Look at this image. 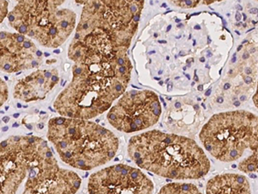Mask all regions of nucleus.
<instances>
[{"instance_id":"nucleus-25","label":"nucleus","mask_w":258,"mask_h":194,"mask_svg":"<svg viewBox=\"0 0 258 194\" xmlns=\"http://www.w3.org/2000/svg\"><path fill=\"white\" fill-rule=\"evenodd\" d=\"M203 85H199V86H198V90H199V91H202V90H203Z\"/></svg>"},{"instance_id":"nucleus-22","label":"nucleus","mask_w":258,"mask_h":194,"mask_svg":"<svg viewBox=\"0 0 258 194\" xmlns=\"http://www.w3.org/2000/svg\"><path fill=\"white\" fill-rule=\"evenodd\" d=\"M248 57H249V55H248V54H247V53L243 54V59H246V58H248Z\"/></svg>"},{"instance_id":"nucleus-8","label":"nucleus","mask_w":258,"mask_h":194,"mask_svg":"<svg viewBox=\"0 0 258 194\" xmlns=\"http://www.w3.org/2000/svg\"><path fill=\"white\" fill-rule=\"evenodd\" d=\"M161 113V103L154 91L130 90L109 109L107 119L114 129L129 134L155 125Z\"/></svg>"},{"instance_id":"nucleus-16","label":"nucleus","mask_w":258,"mask_h":194,"mask_svg":"<svg viewBox=\"0 0 258 194\" xmlns=\"http://www.w3.org/2000/svg\"><path fill=\"white\" fill-rule=\"evenodd\" d=\"M172 3L181 8H192L199 5V1H173Z\"/></svg>"},{"instance_id":"nucleus-7","label":"nucleus","mask_w":258,"mask_h":194,"mask_svg":"<svg viewBox=\"0 0 258 194\" xmlns=\"http://www.w3.org/2000/svg\"><path fill=\"white\" fill-rule=\"evenodd\" d=\"M55 159L44 139L13 135L1 142V194H16L25 178L36 168Z\"/></svg>"},{"instance_id":"nucleus-20","label":"nucleus","mask_w":258,"mask_h":194,"mask_svg":"<svg viewBox=\"0 0 258 194\" xmlns=\"http://www.w3.org/2000/svg\"><path fill=\"white\" fill-rule=\"evenodd\" d=\"M230 87H231V85L229 83H226V85H224V90H227Z\"/></svg>"},{"instance_id":"nucleus-6","label":"nucleus","mask_w":258,"mask_h":194,"mask_svg":"<svg viewBox=\"0 0 258 194\" xmlns=\"http://www.w3.org/2000/svg\"><path fill=\"white\" fill-rule=\"evenodd\" d=\"M83 6L74 37L102 31L123 47H130L138 30L144 1H76Z\"/></svg>"},{"instance_id":"nucleus-24","label":"nucleus","mask_w":258,"mask_h":194,"mask_svg":"<svg viewBox=\"0 0 258 194\" xmlns=\"http://www.w3.org/2000/svg\"><path fill=\"white\" fill-rule=\"evenodd\" d=\"M210 93H211V89H209V91L206 92V96H209Z\"/></svg>"},{"instance_id":"nucleus-27","label":"nucleus","mask_w":258,"mask_h":194,"mask_svg":"<svg viewBox=\"0 0 258 194\" xmlns=\"http://www.w3.org/2000/svg\"><path fill=\"white\" fill-rule=\"evenodd\" d=\"M241 48H242V45H240V46H239V47H238V51H239V50H240Z\"/></svg>"},{"instance_id":"nucleus-18","label":"nucleus","mask_w":258,"mask_h":194,"mask_svg":"<svg viewBox=\"0 0 258 194\" xmlns=\"http://www.w3.org/2000/svg\"><path fill=\"white\" fill-rule=\"evenodd\" d=\"M244 82L246 83V84H249V83L252 82V79H251V77H245V78H244Z\"/></svg>"},{"instance_id":"nucleus-28","label":"nucleus","mask_w":258,"mask_h":194,"mask_svg":"<svg viewBox=\"0 0 258 194\" xmlns=\"http://www.w3.org/2000/svg\"><path fill=\"white\" fill-rule=\"evenodd\" d=\"M205 61V59L204 58H201V62H204Z\"/></svg>"},{"instance_id":"nucleus-5","label":"nucleus","mask_w":258,"mask_h":194,"mask_svg":"<svg viewBox=\"0 0 258 194\" xmlns=\"http://www.w3.org/2000/svg\"><path fill=\"white\" fill-rule=\"evenodd\" d=\"M200 141L220 162L238 161L247 150L258 154V116L246 111L214 115L202 129Z\"/></svg>"},{"instance_id":"nucleus-1","label":"nucleus","mask_w":258,"mask_h":194,"mask_svg":"<svg viewBox=\"0 0 258 194\" xmlns=\"http://www.w3.org/2000/svg\"><path fill=\"white\" fill-rule=\"evenodd\" d=\"M127 51L102 31L74 37L68 48L73 79L56 98V112L61 117L90 120L109 111L131 80Z\"/></svg>"},{"instance_id":"nucleus-23","label":"nucleus","mask_w":258,"mask_h":194,"mask_svg":"<svg viewBox=\"0 0 258 194\" xmlns=\"http://www.w3.org/2000/svg\"><path fill=\"white\" fill-rule=\"evenodd\" d=\"M217 101L219 103H222V102H223V99H222V98H220V99H218Z\"/></svg>"},{"instance_id":"nucleus-9","label":"nucleus","mask_w":258,"mask_h":194,"mask_svg":"<svg viewBox=\"0 0 258 194\" xmlns=\"http://www.w3.org/2000/svg\"><path fill=\"white\" fill-rule=\"evenodd\" d=\"M153 181L139 168L125 164L109 166L91 174L89 194H153Z\"/></svg>"},{"instance_id":"nucleus-10","label":"nucleus","mask_w":258,"mask_h":194,"mask_svg":"<svg viewBox=\"0 0 258 194\" xmlns=\"http://www.w3.org/2000/svg\"><path fill=\"white\" fill-rule=\"evenodd\" d=\"M81 183L75 172L60 168L54 159L29 174L22 194H75Z\"/></svg>"},{"instance_id":"nucleus-15","label":"nucleus","mask_w":258,"mask_h":194,"mask_svg":"<svg viewBox=\"0 0 258 194\" xmlns=\"http://www.w3.org/2000/svg\"><path fill=\"white\" fill-rule=\"evenodd\" d=\"M238 169L245 174L258 173V154H251L246 159L241 161Z\"/></svg>"},{"instance_id":"nucleus-13","label":"nucleus","mask_w":258,"mask_h":194,"mask_svg":"<svg viewBox=\"0 0 258 194\" xmlns=\"http://www.w3.org/2000/svg\"><path fill=\"white\" fill-rule=\"evenodd\" d=\"M206 194H251V188L244 175L219 174L209 179Z\"/></svg>"},{"instance_id":"nucleus-19","label":"nucleus","mask_w":258,"mask_h":194,"mask_svg":"<svg viewBox=\"0 0 258 194\" xmlns=\"http://www.w3.org/2000/svg\"><path fill=\"white\" fill-rule=\"evenodd\" d=\"M249 12L252 13V14H256V13H258V10L256 8H253V9L249 10Z\"/></svg>"},{"instance_id":"nucleus-12","label":"nucleus","mask_w":258,"mask_h":194,"mask_svg":"<svg viewBox=\"0 0 258 194\" xmlns=\"http://www.w3.org/2000/svg\"><path fill=\"white\" fill-rule=\"evenodd\" d=\"M58 82L59 74L56 69L35 70L18 80L13 97L26 103L44 100Z\"/></svg>"},{"instance_id":"nucleus-14","label":"nucleus","mask_w":258,"mask_h":194,"mask_svg":"<svg viewBox=\"0 0 258 194\" xmlns=\"http://www.w3.org/2000/svg\"><path fill=\"white\" fill-rule=\"evenodd\" d=\"M158 194H203L191 183H170L164 185Z\"/></svg>"},{"instance_id":"nucleus-3","label":"nucleus","mask_w":258,"mask_h":194,"mask_svg":"<svg viewBox=\"0 0 258 194\" xmlns=\"http://www.w3.org/2000/svg\"><path fill=\"white\" fill-rule=\"evenodd\" d=\"M47 136L62 162L80 170L105 165L119 149V140L114 133L86 119L61 116L51 118Z\"/></svg>"},{"instance_id":"nucleus-29","label":"nucleus","mask_w":258,"mask_h":194,"mask_svg":"<svg viewBox=\"0 0 258 194\" xmlns=\"http://www.w3.org/2000/svg\"><path fill=\"white\" fill-rule=\"evenodd\" d=\"M209 43H210V42H211V40H210V38H209Z\"/></svg>"},{"instance_id":"nucleus-17","label":"nucleus","mask_w":258,"mask_h":194,"mask_svg":"<svg viewBox=\"0 0 258 194\" xmlns=\"http://www.w3.org/2000/svg\"><path fill=\"white\" fill-rule=\"evenodd\" d=\"M1 82H2L1 84V105H3L8 98V91H7L6 83H3V80Z\"/></svg>"},{"instance_id":"nucleus-2","label":"nucleus","mask_w":258,"mask_h":194,"mask_svg":"<svg viewBox=\"0 0 258 194\" xmlns=\"http://www.w3.org/2000/svg\"><path fill=\"white\" fill-rule=\"evenodd\" d=\"M127 153L139 168L167 179H201L211 168L209 157L194 140L159 130L132 136Z\"/></svg>"},{"instance_id":"nucleus-11","label":"nucleus","mask_w":258,"mask_h":194,"mask_svg":"<svg viewBox=\"0 0 258 194\" xmlns=\"http://www.w3.org/2000/svg\"><path fill=\"white\" fill-rule=\"evenodd\" d=\"M42 53L35 43L19 33L1 32L0 67L6 73H17L38 68Z\"/></svg>"},{"instance_id":"nucleus-4","label":"nucleus","mask_w":258,"mask_h":194,"mask_svg":"<svg viewBox=\"0 0 258 194\" xmlns=\"http://www.w3.org/2000/svg\"><path fill=\"white\" fill-rule=\"evenodd\" d=\"M64 1H19L8 13L10 25L21 35L46 47H58L72 35L76 14L59 8Z\"/></svg>"},{"instance_id":"nucleus-26","label":"nucleus","mask_w":258,"mask_h":194,"mask_svg":"<svg viewBox=\"0 0 258 194\" xmlns=\"http://www.w3.org/2000/svg\"><path fill=\"white\" fill-rule=\"evenodd\" d=\"M235 106H239V102H236V103H235Z\"/></svg>"},{"instance_id":"nucleus-21","label":"nucleus","mask_w":258,"mask_h":194,"mask_svg":"<svg viewBox=\"0 0 258 194\" xmlns=\"http://www.w3.org/2000/svg\"><path fill=\"white\" fill-rule=\"evenodd\" d=\"M240 19H241V15L238 12V13H237V15H236V20L240 21Z\"/></svg>"}]
</instances>
